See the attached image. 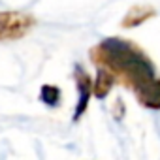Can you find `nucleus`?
I'll return each mask as SVG.
<instances>
[{
  "label": "nucleus",
  "mask_w": 160,
  "mask_h": 160,
  "mask_svg": "<svg viewBox=\"0 0 160 160\" xmlns=\"http://www.w3.org/2000/svg\"><path fill=\"white\" fill-rule=\"evenodd\" d=\"M36 23L38 21L32 13L15 12V10L0 12V43L25 38L36 27Z\"/></svg>",
  "instance_id": "f03ea898"
},
{
  "label": "nucleus",
  "mask_w": 160,
  "mask_h": 160,
  "mask_svg": "<svg viewBox=\"0 0 160 160\" xmlns=\"http://www.w3.org/2000/svg\"><path fill=\"white\" fill-rule=\"evenodd\" d=\"M62 92L57 85H42L40 89V102L45 104L47 108H57L60 104Z\"/></svg>",
  "instance_id": "423d86ee"
},
{
  "label": "nucleus",
  "mask_w": 160,
  "mask_h": 160,
  "mask_svg": "<svg viewBox=\"0 0 160 160\" xmlns=\"http://www.w3.org/2000/svg\"><path fill=\"white\" fill-rule=\"evenodd\" d=\"M96 70H98V72H96L94 87H92V96L98 98V100H104V98L109 94V91L113 89V85H115L117 81H115V77H113L108 70H104V68H96Z\"/></svg>",
  "instance_id": "39448f33"
},
{
  "label": "nucleus",
  "mask_w": 160,
  "mask_h": 160,
  "mask_svg": "<svg viewBox=\"0 0 160 160\" xmlns=\"http://www.w3.org/2000/svg\"><path fill=\"white\" fill-rule=\"evenodd\" d=\"M152 15H154V8H152V6H145V4L132 6V8L128 10V13L124 15V19L121 21V27H122V28L139 27L141 23H145V21L151 19Z\"/></svg>",
  "instance_id": "20e7f679"
},
{
  "label": "nucleus",
  "mask_w": 160,
  "mask_h": 160,
  "mask_svg": "<svg viewBox=\"0 0 160 160\" xmlns=\"http://www.w3.org/2000/svg\"><path fill=\"white\" fill-rule=\"evenodd\" d=\"M73 81H75V87H77V104H75L72 119H73V122H77L79 119L85 115V111L89 108L94 81L91 79V75L87 73V70L81 64H75V68H73Z\"/></svg>",
  "instance_id": "7ed1b4c3"
},
{
  "label": "nucleus",
  "mask_w": 160,
  "mask_h": 160,
  "mask_svg": "<svg viewBox=\"0 0 160 160\" xmlns=\"http://www.w3.org/2000/svg\"><path fill=\"white\" fill-rule=\"evenodd\" d=\"M89 55L96 68L108 70L117 83L130 89L143 108L160 109V77L138 43L111 36L96 43Z\"/></svg>",
  "instance_id": "f257e3e1"
}]
</instances>
